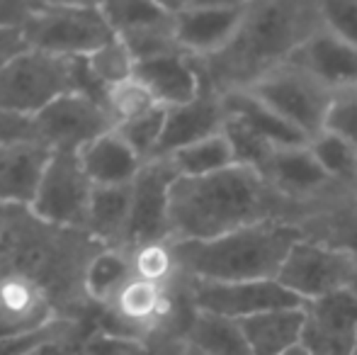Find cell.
<instances>
[{
    "instance_id": "42",
    "label": "cell",
    "mask_w": 357,
    "mask_h": 355,
    "mask_svg": "<svg viewBox=\"0 0 357 355\" xmlns=\"http://www.w3.org/2000/svg\"><path fill=\"white\" fill-rule=\"evenodd\" d=\"M284 355H309L304 351V346H296V348H291V351H287Z\"/></svg>"
},
{
    "instance_id": "23",
    "label": "cell",
    "mask_w": 357,
    "mask_h": 355,
    "mask_svg": "<svg viewBox=\"0 0 357 355\" xmlns=\"http://www.w3.org/2000/svg\"><path fill=\"white\" fill-rule=\"evenodd\" d=\"M306 312L299 309H275L258 317L238 322L245 341L253 355H284L291 348L301 346Z\"/></svg>"
},
{
    "instance_id": "14",
    "label": "cell",
    "mask_w": 357,
    "mask_h": 355,
    "mask_svg": "<svg viewBox=\"0 0 357 355\" xmlns=\"http://www.w3.org/2000/svg\"><path fill=\"white\" fill-rule=\"evenodd\" d=\"M301 346L309 355H353L357 348V297L350 289L326 294L304 307Z\"/></svg>"
},
{
    "instance_id": "24",
    "label": "cell",
    "mask_w": 357,
    "mask_h": 355,
    "mask_svg": "<svg viewBox=\"0 0 357 355\" xmlns=\"http://www.w3.org/2000/svg\"><path fill=\"white\" fill-rule=\"evenodd\" d=\"M132 212V185L129 188H93L85 232L105 243V248H124Z\"/></svg>"
},
{
    "instance_id": "22",
    "label": "cell",
    "mask_w": 357,
    "mask_h": 355,
    "mask_svg": "<svg viewBox=\"0 0 357 355\" xmlns=\"http://www.w3.org/2000/svg\"><path fill=\"white\" fill-rule=\"evenodd\" d=\"M224 100V109L229 117H236L238 122H243L248 129H253L260 139L270 144L275 149H299L309 146V137L299 132L296 127H291L287 119L280 117L275 109H270L265 103H260L255 95H250L248 90H231V93L221 95Z\"/></svg>"
},
{
    "instance_id": "7",
    "label": "cell",
    "mask_w": 357,
    "mask_h": 355,
    "mask_svg": "<svg viewBox=\"0 0 357 355\" xmlns=\"http://www.w3.org/2000/svg\"><path fill=\"white\" fill-rule=\"evenodd\" d=\"M93 185L73 151H54L39 183L37 197L27 212L34 219L59 229L85 232Z\"/></svg>"
},
{
    "instance_id": "43",
    "label": "cell",
    "mask_w": 357,
    "mask_h": 355,
    "mask_svg": "<svg viewBox=\"0 0 357 355\" xmlns=\"http://www.w3.org/2000/svg\"><path fill=\"white\" fill-rule=\"evenodd\" d=\"M353 355H357V351H355V353H353Z\"/></svg>"
},
{
    "instance_id": "17",
    "label": "cell",
    "mask_w": 357,
    "mask_h": 355,
    "mask_svg": "<svg viewBox=\"0 0 357 355\" xmlns=\"http://www.w3.org/2000/svg\"><path fill=\"white\" fill-rule=\"evenodd\" d=\"M224 100L212 88H204L202 95L195 98L192 103L168 109L163 137H160L158 151H155L153 158H168L175 151H180V149L192 146V144L214 137V134H221L224 132Z\"/></svg>"
},
{
    "instance_id": "13",
    "label": "cell",
    "mask_w": 357,
    "mask_h": 355,
    "mask_svg": "<svg viewBox=\"0 0 357 355\" xmlns=\"http://www.w3.org/2000/svg\"><path fill=\"white\" fill-rule=\"evenodd\" d=\"M178 173L168 158H151L132 183V212L124 248L153 241H170V188Z\"/></svg>"
},
{
    "instance_id": "15",
    "label": "cell",
    "mask_w": 357,
    "mask_h": 355,
    "mask_svg": "<svg viewBox=\"0 0 357 355\" xmlns=\"http://www.w3.org/2000/svg\"><path fill=\"white\" fill-rule=\"evenodd\" d=\"M56 319L52 292L39 280L17 270L0 273V338L42 331Z\"/></svg>"
},
{
    "instance_id": "35",
    "label": "cell",
    "mask_w": 357,
    "mask_h": 355,
    "mask_svg": "<svg viewBox=\"0 0 357 355\" xmlns=\"http://www.w3.org/2000/svg\"><path fill=\"white\" fill-rule=\"evenodd\" d=\"M319 13L326 29H331L335 37L357 47V0L355 3H340V0L321 3Z\"/></svg>"
},
{
    "instance_id": "12",
    "label": "cell",
    "mask_w": 357,
    "mask_h": 355,
    "mask_svg": "<svg viewBox=\"0 0 357 355\" xmlns=\"http://www.w3.org/2000/svg\"><path fill=\"white\" fill-rule=\"evenodd\" d=\"M170 10L178 49L204 61L234 42L248 13V3H183L170 5Z\"/></svg>"
},
{
    "instance_id": "10",
    "label": "cell",
    "mask_w": 357,
    "mask_h": 355,
    "mask_svg": "<svg viewBox=\"0 0 357 355\" xmlns=\"http://www.w3.org/2000/svg\"><path fill=\"white\" fill-rule=\"evenodd\" d=\"M190 304L195 312L214 314L231 322L258 317L275 309L306 307L304 299L280 285L278 280H258V282H195L190 280Z\"/></svg>"
},
{
    "instance_id": "28",
    "label": "cell",
    "mask_w": 357,
    "mask_h": 355,
    "mask_svg": "<svg viewBox=\"0 0 357 355\" xmlns=\"http://www.w3.org/2000/svg\"><path fill=\"white\" fill-rule=\"evenodd\" d=\"M129 258H132V273L134 278L146 280V282H155L170 287L180 273L178 256H175L173 241H153L144 243V246L129 248Z\"/></svg>"
},
{
    "instance_id": "6",
    "label": "cell",
    "mask_w": 357,
    "mask_h": 355,
    "mask_svg": "<svg viewBox=\"0 0 357 355\" xmlns=\"http://www.w3.org/2000/svg\"><path fill=\"white\" fill-rule=\"evenodd\" d=\"M245 90L270 109H275L304 137H309V142H314L324 132L333 90L316 81L309 71H304L296 63H280Z\"/></svg>"
},
{
    "instance_id": "16",
    "label": "cell",
    "mask_w": 357,
    "mask_h": 355,
    "mask_svg": "<svg viewBox=\"0 0 357 355\" xmlns=\"http://www.w3.org/2000/svg\"><path fill=\"white\" fill-rule=\"evenodd\" d=\"M134 78L144 83L146 90L155 98V103L165 109L192 103L207 88L197 59L183 52L139 61L134 68Z\"/></svg>"
},
{
    "instance_id": "26",
    "label": "cell",
    "mask_w": 357,
    "mask_h": 355,
    "mask_svg": "<svg viewBox=\"0 0 357 355\" xmlns=\"http://www.w3.org/2000/svg\"><path fill=\"white\" fill-rule=\"evenodd\" d=\"M185 343L204 355H253L238 322L214 314L195 312L185 328Z\"/></svg>"
},
{
    "instance_id": "5",
    "label": "cell",
    "mask_w": 357,
    "mask_h": 355,
    "mask_svg": "<svg viewBox=\"0 0 357 355\" xmlns=\"http://www.w3.org/2000/svg\"><path fill=\"white\" fill-rule=\"evenodd\" d=\"M66 93H73L71 59L24 49L0 66V112L34 119Z\"/></svg>"
},
{
    "instance_id": "31",
    "label": "cell",
    "mask_w": 357,
    "mask_h": 355,
    "mask_svg": "<svg viewBox=\"0 0 357 355\" xmlns=\"http://www.w3.org/2000/svg\"><path fill=\"white\" fill-rule=\"evenodd\" d=\"M88 63H90L93 76L98 78V83L105 90L117 86V83L129 81V78L134 76V68H137V61H134L132 52H129L127 44L117 37L105 44V47H100L95 54H90Z\"/></svg>"
},
{
    "instance_id": "25",
    "label": "cell",
    "mask_w": 357,
    "mask_h": 355,
    "mask_svg": "<svg viewBox=\"0 0 357 355\" xmlns=\"http://www.w3.org/2000/svg\"><path fill=\"white\" fill-rule=\"evenodd\" d=\"M129 278H134V273L127 248H102L100 253L88 258L83 273H80L85 294L102 307H107L109 299L122 289V285Z\"/></svg>"
},
{
    "instance_id": "41",
    "label": "cell",
    "mask_w": 357,
    "mask_h": 355,
    "mask_svg": "<svg viewBox=\"0 0 357 355\" xmlns=\"http://www.w3.org/2000/svg\"><path fill=\"white\" fill-rule=\"evenodd\" d=\"M348 289L357 297V268H355V273H353V280H350V287Z\"/></svg>"
},
{
    "instance_id": "44",
    "label": "cell",
    "mask_w": 357,
    "mask_h": 355,
    "mask_svg": "<svg viewBox=\"0 0 357 355\" xmlns=\"http://www.w3.org/2000/svg\"><path fill=\"white\" fill-rule=\"evenodd\" d=\"M355 351H357V348H355Z\"/></svg>"
},
{
    "instance_id": "39",
    "label": "cell",
    "mask_w": 357,
    "mask_h": 355,
    "mask_svg": "<svg viewBox=\"0 0 357 355\" xmlns=\"http://www.w3.org/2000/svg\"><path fill=\"white\" fill-rule=\"evenodd\" d=\"M180 348H183V346H180ZM127 355H165V353L158 351L155 346H151V343L139 341V343H134V346H132V351H127ZM175 355H180V351Z\"/></svg>"
},
{
    "instance_id": "3",
    "label": "cell",
    "mask_w": 357,
    "mask_h": 355,
    "mask_svg": "<svg viewBox=\"0 0 357 355\" xmlns=\"http://www.w3.org/2000/svg\"><path fill=\"white\" fill-rule=\"evenodd\" d=\"M299 239H304L299 227L270 219L212 241L173 243V248L180 273L195 282H258L278 280Z\"/></svg>"
},
{
    "instance_id": "8",
    "label": "cell",
    "mask_w": 357,
    "mask_h": 355,
    "mask_svg": "<svg viewBox=\"0 0 357 355\" xmlns=\"http://www.w3.org/2000/svg\"><path fill=\"white\" fill-rule=\"evenodd\" d=\"M355 268L357 258L353 253L304 236L291 246L278 282L309 304L326 294L348 289Z\"/></svg>"
},
{
    "instance_id": "34",
    "label": "cell",
    "mask_w": 357,
    "mask_h": 355,
    "mask_svg": "<svg viewBox=\"0 0 357 355\" xmlns=\"http://www.w3.org/2000/svg\"><path fill=\"white\" fill-rule=\"evenodd\" d=\"M324 132L335 134L357 149V86L333 90Z\"/></svg>"
},
{
    "instance_id": "29",
    "label": "cell",
    "mask_w": 357,
    "mask_h": 355,
    "mask_svg": "<svg viewBox=\"0 0 357 355\" xmlns=\"http://www.w3.org/2000/svg\"><path fill=\"white\" fill-rule=\"evenodd\" d=\"M75 336V324L71 319H56L42 331L24 333L15 338H0V355H52L61 351Z\"/></svg>"
},
{
    "instance_id": "1",
    "label": "cell",
    "mask_w": 357,
    "mask_h": 355,
    "mask_svg": "<svg viewBox=\"0 0 357 355\" xmlns=\"http://www.w3.org/2000/svg\"><path fill=\"white\" fill-rule=\"evenodd\" d=\"M280 195L258 171L231 166L204 178H180L170 188V241H212L270 222Z\"/></svg>"
},
{
    "instance_id": "11",
    "label": "cell",
    "mask_w": 357,
    "mask_h": 355,
    "mask_svg": "<svg viewBox=\"0 0 357 355\" xmlns=\"http://www.w3.org/2000/svg\"><path fill=\"white\" fill-rule=\"evenodd\" d=\"M100 8L114 37L127 44L137 63L180 52L175 42V17L170 5L117 0V3H102Z\"/></svg>"
},
{
    "instance_id": "19",
    "label": "cell",
    "mask_w": 357,
    "mask_h": 355,
    "mask_svg": "<svg viewBox=\"0 0 357 355\" xmlns=\"http://www.w3.org/2000/svg\"><path fill=\"white\" fill-rule=\"evenodd\" d=\"M78 156L93 188H129L146 163L117 127L80 149Z\"/></svg>"
},
{
    "instance_id": "40",
    "label": "cell",
    "mask_w": 357,
    "mask_h": 355,
    "mask_svg": "<svg viewBox=\"0 0 357 355\" xmlns=\"http://www.w3.org/2000/svg\"><path fill=\"white\" fill-rule=\"evenodd\" d=\"M180 355H204V353L197 351L195 346H190V343H183V348H180Z\"/></svg>"
},
{
    "instance_id": "2",
    "label": "cell",
    "mask_w": 357,
    "mask_h": 355,
    "mask_svg": "<svg viewBox=\"0 0 357 355\" xmlns=\"http://www.w3.org/2000/svg\"><path fill=\"white\" fill-rule=\"evenodd\" d=\"M319 5L248 3L238 34L224 52L197 61L207 88L224 95L245 90L291 54L321 27Z\"/></svg>"
},
{
    "instance_id": "20",
    "label": "cell",
    "mask_w": 357,
    "mask_h": 355,
    "mask_svg": "<svg viewBox=\"0 0 357 355\" xmlns=\"http://www.w3.org/2000/svg\"><path fill=\"white\" fill-rule=\"evenodd\" d=\"M52 153L42 144L0 146V207L29 209Z\"/></svg>"
},
{
    "instance_id": "37",
    "label": "cell",
    "mask_w": 357,
    "mask_h": 355,
    "mask_svg": "<svg viewBox=\"0 0 357 355\" xmlns=\"http://www.w3.org/2000/svg\"><path fill=\"white\" fill-rule=\"evenodd\" d=\"M37 3L22 0H0V29H20L32 17Z\"/></svg>"
},
{
    "instance_id": "32",
    "label": "cell",
    "mask_w": 357,
    "mask_h": 355,
    "mask_svg": "<svg viewBox=\"0 0 357 355\" xmlns=\"http://www.w3.org/2000/svg\"><path fill=\"white\" fill-rule=\"evenodd\" d=\"M105 107H107L109 117L114 119V127L124 122H132V119L142 117V114L151 112V109L160 107L155 103L153 95L146 90L144 83H139L137 78H129L124 83H117L107 90V98H105Z\"/></svg>"
},
{
    "instance_id": "27",
    "label": "cell",
    "mask_w": 357,
    "mask_h": 355,
    "mask_svg": "<svg viewBox=\"0 0 357 355\" xmlns=\"http://www.w3.org/2000/svg\"><path fill=\"white\" fill-rule=\"evenodd\" d=\"M168 161L180 178H204L226 171L231 166H238L231 142L226 139L224 132L202 139V142L192 144V146L180 149L173 156H168Z\"/></svg>"
},
{
    "instance_id": "30",
    "label": "cell",
    "mask_w": 357,
    "mask_h": 355,
    "mask_svg": "<svg viewBox=\"0 0 357 355\" xmlns=\"http://www.w3.org/2000/svg\"><path fill=\"white\" fill-rule=\"evenodd\" d=\"M311 153L321 163L331 180H355L357 178V149L335 134L321 132L309 144Z\"/></svg>"
},
{
    "instance_id": "18",
    "label": "cell",
    "mask_w": 357,
    "mask_h": 355,
    "mask_svg": "<svg viewBox=\"0 0 357 355\" xmlns=\"http://www.w3.org/2000/svg\"><path fill=\"white\" fill-rule=\"evenodd\" d=\"M289 61L331 90L357 86V47L335 37L324 24L291 54Z\"/></svg>"
},
{
    "instance_id": "33",
    "label": "cell",
    "mask_w": 357,
    "mask_h": 355,
    "mask_svg": "<svg viewBox=\"0 0 357 355\" xmlns=\"http://www.w3.org/2000/svg\"><path fill=\"white\" fill-rule=\"evenodd\" d=\"M165 107H155L151 112L142 114V117L132 119V122H124L117 127V132L137 149V153L144 161H151L158 151L160 137H163V127H165Z\"/></svg>"
},
{
    "instance_id": "36",
    "label": "cell",
    "mask_w": 357,
    "mask_h": 355,
    "mask_svg": "<svg viewBox=\"0 0 357 355\" xmlns=\"http://www.w3.org/2000/svg\"><path fill=\"white\" fill-rule=\"evenodd\" d=\"M15 144H39L34 119L0 112V146H15Z\"/></svg>"
},
{
    "instance_id": "38",
    "label": "cell",
    "mask_w": 357,
    "mask_h": 355,
    "mask_svg": "<svg viewBox=\"0 0 357 355\" xmlns=\"http://www.w3.org/2000/svg\"><path fill=\"white\" fill-rule=\"evenodd\" d=\"M27 49L22 37V27L20 29H0V66L15 59L17 54H22Z\"/></svg>"
},
{
    "instance_id": "9",
    "label": "cell",
    "mask_w": 357,
    "mask_h": 355,
    "mask_svg": "<svg viewBox=\"0 0 357 355\" xmlns=\"http://www.w3.org/2000/svg\"><path fill=\"white\" fill-rule=\"evenodd\" d=\"M37 142L49 151L78 153L90 142L112 132L114 119L107 107L83 93H66L34 117Z\"/></svg>"
},
{
    "instance_id": "4",
    "label": "cell",
    "mask_w": 357,
    "mask_h": 355,
    "mask_svg": "<svg viewBox=\"0 0 357 355\" xmlns=\"http://www.w3.org/2000/svg\"><path fill=\"white\" fill-rule=\"evenodd\" d=\"M22 37L27 49L34 52L61 59H80L112 42L114 32L100 5L37 3L32 17L24 22Z\"/></svg>"
},
{
    "instance_id": "21",
    "label": "cell",
    "mask_w": 357,
    "mask_h": 355,
    "mask_svg": "<svg viewBox=\"0 0 357 355\" xmlns=\"http://www.w3.org/2000/svg\"><path fill=\"white\" fill-rule=\"evenodd\" d=\"M263 178L280 197H309L331 183L328 173L321 168L309 146L275 149Z\"/></svg>"
}]
</instances>
